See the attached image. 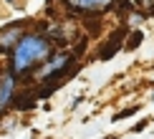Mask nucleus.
Listing matches in <instances>:
<instances>
[{
	"label": "nucleus",
	"instance_id": "f257e3e1",
	"mask_svg": "<svg viewBox=\"0 0 154 139\" xmlns=\"http://www.w3.org/2000/svg\"><path fill=\"white\" fill-rule=\"evenodd\" d=\"M48 56H51V43L43 36H35V33L23 36L20 43L13 48V61H10L13 71L23 73V71H28V68H33L35 63L48 61Z\"/></svg>",
	"mask_w": 154,
	"mask_h": 139
},
{
	"label": "nucleus",
	"instance_id": "6e6552de",
	"mask_svg": "<svg viewBox=\"0 0 154 139\" xmlns=\"http://www.w3.org/2000/svg\"><path fill=\"white\" fill-rule=\"evenodd\" d=\"M142 3H154V0H142Z\"/></svg>",
	"mask_w": 154,
	"mask_h": 139
},
{
	"label": "nucleus",
	"instance_id": "0eeeda50",
	"mask_svg": "<svg viewBox=\"0 0 154 139\" xmlns=\"http://www.w3.org/2000/svg\"><path fill=\"white\" fill-rule=\"evenodd\" d=\"M134 111H137V106H131V109H124V111H119V114H116L114 119H126V116H131Z\"/></svg>",
	"mask_w": 154,
	"mask_h": 139
},
{
	"label": "nucleus",
	"instance_id": "20e7f679",
	"mask_svg": "<svg viewBox=\"0 0 154 139\" xmlns=\"http://www.w3.org/2000/svg\"><path fill=\"white\" fill-rule=\"evenodd\" d=\"M18 43H20V25H10V28H5L3 33H0V53H5L10 46L15 48Z\"/></svg>",
	"mask_w": 154,
	"mask_h": 139
},
{
	"label": "nucleus",
	"instance_id": "423d86ee",
	"mask_svg": "<svg viewBox=\"0 0 154 139\" xmlns=\"http://www.w3.org/2000/svg\"><path fill=\"white\" fill-rule=\"evenodd\" d=\"M129 36H131V38H129V41H126V51H134V48L139 46V43H142L144 33H142V30H134V33H129Z\"/></svg>",
	"mask_w": 154,
	"mask_h": 139
},
{
	"label": "nucleus",
	"instance_id": "f03ea898",
	"mask_svg": "<svg viewBox=\"0 0 154 139\" xmlns=\"http://www.w3.org/2000/svg\"><path fill=\"white\" fill-rule=\"evenodd\" d=\"M124 36H126V28H124V25H121L119 30H114V33H111V41L99 51V58H101V61L114 58V53H116V51L121 48V43H124Z\"/></svg>",
	"mask_w": 154,
	"mask_h": 139
},
{
	"label": "nucleus",
	"instance_id": "39448f33",
	"mask_svg": "<svg viewBox=\"0 0 154 139\" xmlns=\"http://www.w3.org/2000/svg\"><path fill=\"white\" fill-rule=\"evenodd\" d=\"M73 10H104L111 5V0H66Z\"/></svg>",
	"mask_w": 154,
	"mask_h": 139
},
{
	"label": "nucleus",
	"instance_id": "7ed1b4c3",
	"mask_svg": "<svg viewBox=\"0 0 154 139\" xmlns=\"http://www.w3.org/2000/svg\"><path fill=\"white\" fill-rule=\"evenodd\" d=\"M13 91H15V79H13V73H3L0 76V109H5L13 101Z\"/></svg>",
	"mask_w": 154,
	"mask_h": 139
}]
</instances>
